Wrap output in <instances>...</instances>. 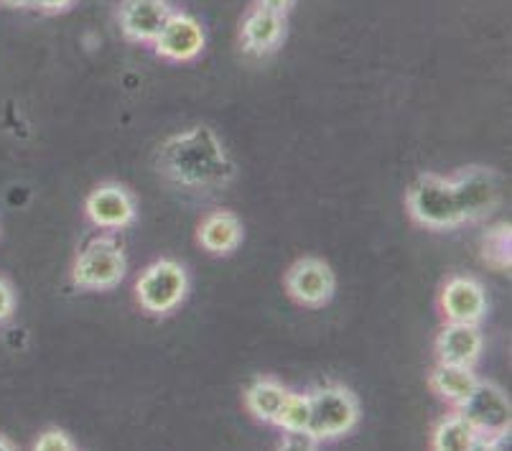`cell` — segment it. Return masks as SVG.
<instances>
[{
    "label": "cell",
    "instance_id": "14",
    "mask_svg": "<svg viewBox=\"0 0 512 451\" xmlns=\"http://www.w3.org/2000/svg\"><path fill=\"white\" fill-rule=\"evenodd\" d=\"M283 34H286V21L281 13L258 6L242 21V49L255 57H265L281 46Z\"/></svg>",
    "mask_w": 512,
    "mask_h": 451
},
{
    "label": "cell",
    "instance_id": "20",
    "mask_svg": "<svg viewBox=\"0 0 512 451\" xmlns=\"http://www.w3.org/2000/svg\"><path fill=\"white\" fill-rule=\"evenodd\" d=\"M482 243L484 260L495 263V268H510V225H497L487 230Z\"/></svg>",
    "mask_w": 512,
    "mask_h": 451
},
{
    "label": "cell",
    "instance_id": "27",
    "mask_svg": "<svg viewBox=\"0 0 512 451\" xmlns=\"http://www.w3.org/2000/svg\"><path fill=\"white\" fill-rule=\"evenodd\" d=\"M11 449H16V446H13L6 436H0V451H11Z\"/></svg>",
    "mask_w": 512,
    "mask_h": 451
},
{
    "label": "cell",
    "instance_id": "19",
    "mask_svg": "<svg viewBox=\"0 0 512 451\" xmlns=\"http://www.w3.org/2000/svg\"><path fill=\"white\" fill-rule=\"evenodd\" d=\"M276 426L281 431H311V395L288 393L276 418Z\"/></svg>",
    "mask_w": 512,
    "mask_h": 451
},
{
    "label": "cell",
    "instance_id": "18",
    "mask_svg": "<svg viewBox=\"0 0 512 451\" xmlns=\"http://www.w3.org/2000/svg\"><path fill=\"white\" fill-rule=\"evenodd\" d=\"M286 395L288 390L283 383H278V380L273 378H260L255 380L248 388V393H245V406H248V411L253 413L258 421L276 423L278 413H281L283 408V401H286Z\"/></svg>",
    "mask_w": 512,
    "mask_h": 451
},
{
    "label": "cell",
    "instance_id": "10",
    "mask_svg": "<svg viewBox=\"0 0 512 451\" xmlns=\"http://www.w3.org/2000/svg\"><path fill=\"white\" fill-rule=\"evenodd\" d=\"M171 13L169 0H123L118 11L120 31L136 44H153Z\"/></svg>",
    "mask_w": 512,
    "mask_h": 451
},
{
    "label": "cell",
    "instance_id": "26",
    "mask_svg": "<svg viewBox=\"0 0 512 451\" xmlns=\"http://www.w3.org/2000/svg\"><path fill=\"white\" fill-rule=\"evenodd\" d=\"M8 8H31V0H0Z\"/></svg>",
    "mask_w": 512,
    "mask_h": 451
},
{
    "label": "cell",
    "instance_id": "4",
    "mask_svg": "<svg viewBox=\"0 0 512 451\" xmlns=\"http://www.w3.org/2000/svg\"><path fill=\"white\" fill-rule=\"evenodd\" d=\"M189 294V276L186 268L176 260H156L141 273L136 283V299L143 311L156 316L171 314L179 309Z\"/></svg>",
    "mask_w": 512,
    "mask_h": 451
},
{
    "label": "cell",
    "instance_id": "3",
    "mask_svg": "<svg viewBox=\"0 0 512 451\" xmlns=\"http://www.w3.org/2000/svg\"><path fill=\"white\" fill-rule=\"evenodd\" d=\"M128 271L123 248L113 237L100 235L85 245V250L77 255L72 268L74 286L87 288V291H110L118 286Z\"/></svg>",
    "mask_w": 512,
    "mask_h": 451
},
{
    "label": "cell",
    "instance_id": "24",
    "mask_svg": "<svg viewBox=\"0 0 512 451\" xmlns=\"http://www.w3.org/2000/svg\"><path fill=\"white\" fill-rule=\"evenodd\" d=\"M74 6V0H31V8L41 13H62Z\"/></svg>",
    "mask_w": 512,
    "mask_h": 451
},
{
    "label": "cell",
    "instance_id": "21",
    "mask_svg": "<svg viewBox=\"0 0 512 451\" xmlns=\"http://www.w3.org/2000/svg\"><path fill=\"white\" fill-rule=\"evenodd\" d=\"M36 449L39 451H72L74 449V441L69 439L64 431H57L51 429L46 431V434H41L39 439H36Z\"/></svg>",
    "mask_w": 512,
    "mask_h": 451
},
{
    "label": "cell",
    "instance_id": "25",
    "mask_svg": "<svg viewBox=\"0 0 512 451\" xmlns=\"http://www.w3.org/2000/svg\"><path fill=\"white\" fill-rule=\"evenodd\" d=\"M260 8H268V11L273 13H281V16H286L288 11H291L293 0H258Z\"/></svg>",
    "mask_w": 512,
    "mask_h": 451
},
{
    "label": "cell",
    "instance_id": "1",
    "mask_svg": "<svg viewBox=\"0 0 512 451\" xmlns=\"http://www.w3.org/2000/svg\"><path fill=\"white\" fill-rule=\"evenodd\" d=\"M161 176L189 192H217L235 179V164L209 125L176 133L156 153Z\"/></svg>",
    "mask_w": 512,
    "mask_h": 451
},
{
    "label": "cell",
    "instance_id": "23",
    "mask_svg": "<svg viewBox=\"0 0 512 451\" xmlns=\"http://www.w3.org/2000/svg\"><path fill=\"white\" fill-rule=\"evenodd\" d=\"M16 311V294H13L11 283L6 278H0V324L8 322Z\"/></svg>",
    "mask_w": 512,
    "mask_h": 451
},
{
    "label": "cell",
    "instance_id": "15",
    "mask_svg": "<svg viewBox=\"0 0 512 451\" xmlns=\"http://www.w3.org/2000/svg\"><path fill=\"white\" fill-rule=\"evenodd\" d=\"M199 245L212 255H227L240 245L242 240V225L237 220L235 212L230 209H217L212 215H207L199 225Z\"/></svg>",
    "mask_w": 512,
    "mask_h": 451
},
{
    "label": "cell",
    "instance_id": "6",
    "mask_svg": "<svg viewBox=\"0 0 512 451\" xmlns=\"http://www.w3.org/2000/svg\"><path fill=\"white\" fill-rule=\"evenodd\" d=\"M311 395V434L324 441L342 439L360 421L357 398L342 385H324Z\"/></svg>",
    "mask_w": 512,
    "mask_h": 451
},
{
    "label": "cell",
    "instance_id": "12",
    "mask_svg": "<svg viewBox=\"0 0 512 451\" xmlns=\"http://www.w3.org/2000/svg\"><path fill=\"white\" fill-rule=\"evenodd\" d=\"M441 311L449 322L479 324L487 316V294L474 278L456 276L441 291Z\"/></svg>",
    "mask_w": 512,
    "mask_h": 451
},
{
    "label": "cell",
    "instance_id": "11",
    "mask_svg": "<svg viewBox=\"0 0 512 451\" xmlns=\"http://www.w3.org/2000/svg\"><path fill=\"white\" fill-rule=\"evenodd\" d=\"M85 212L100 230H125L136 220V199L120 184H102L87 197Z\"/></svg>",
    "mask_w": 512,
    "mask_h": 451
},
{
    "label": "cell",
    "instance_id": "16",
    "mask_svg": "<svg viewBox=\"0 0 512 451\" xmlns=\"http://www.w3.org/2000/svg\"><path fill=\"white\" fill-rule=\"evenodd\" d=\"M479 378L472 373V367L464 365H449V362H439L434 373H431V388L444 398V401L462 406L467 401L472 390L477 388Z\"/></svg>",
    "mask_w": 512,
    "mask_h": 451
},
{
    "label": "cell",
    "instance_id": "7",
    "mask_svg": "<svg viewBox=\"0 0 512 451\" xmlns=\"http://www.w3.org/2000/svg\"><path fill=\"white\" fill-rule=\"evenodd\" d=\"M456 199L462 207L464 222H479L490 215L500 202V181L492 169L484 166H469L459 174L451 176Z\"/></svg>",
    "mask_w": 512,
    "mask_h": 451
},
{
    "label": "cell",
    "instance_id": "8",
    "mask_svg": "<svg viewBox=\"0 0 512 451\" xmlns=\"http://www.w3.org/2000/svg\"><path fill=\"white\" fill-rule=\"evenodd\" d=\"M334 273L324 260L301 258L288 268L286 291L304 306H324L334 296Z\"/></svg>",
    "mask_w": 512,
    "mask_h": 451
},
{
    "label": "cell",
    "instance_id": "13",
    "mask_svg": "<svg viewBox=\"0 0 512 451\" xmlns=\"http://www.w3.org/2000/svg\"><path fill=\"white\" fill-rule=\"evenodd\" d=\"M484 337L479 332V324H464V322H449L436 337V355L439 362H449V365H464L472 367L482 357Z\"/></svg>",
    "mask_w": 512,
    "mask_h": 451
},
{
    "label": "cell",
    "instance_id": "5",
    "mask_svg": "<svg viewBox=\"0 0 512 451\" xmlns=\"http://www.w3.org/2000/svg\"><path fill=\"white\" fill-rule=\"evenodd\" d=\"M456 408L479 434V446H500L510 434V401L497 385L479 380L472 395Z\"/></svg>",
    "mask_w": 512,
    "mask_h": 451
},
{
    "label": "cell",
    "instance_id": "2",
    "mask_svg": "<svg viewBox=\"0 0 512 451\" xmlns=\"http://www.w3.org/2000/svg\"><path fill=\"white\" fill-rule=\"evenodd\" d=\"M408 212L428 230H456L464 225L462 207L456 199L451 176L423 174L408 192Z\"/></svg>",
    "mask_w": 512,
    "mask_h": 451
},
{
    "label": "cell",
    "instance_id": "22",
    "mask_svg": "<svg viewBox=\"0 0 512 451\" xmlns=\"http://www.w3.org/2000/svg\"><path fill=\"white\" fill-rule=\"evenodd\" d=\"M283 449H316L319 439L311 431H283Z\"/></svg>",
    "mask_w": 512,
    "mask_h": 451
},
{
    "label": "cell",
    "instance_id": "9",
    "mask_svg": "<svg viewBox=\"0 0 512 451\" xmlns=\"http://www.w3.org/2000/svg\"><path fill=\"white\" fill-rule=\"evenodd\" d=\"M158 57L171 59V62H192L204 51V31L199 21L189 13L174 11L161 29V34L153 41Z\"/></svg>",
    "mask_w": 512,
    "mask_h": 451
},
{
    "label": "cell",
    "instance_id": "17",
    "mask_svg": "<svg viewBox=\"0 0 512 451\" xmlns=\"http://www.w3.org/2000/svg\"><path fill=\"white\" fill-rule=\"evenodd\" d=\"M431 446L436 451H472L479 449V434L474 431L472 423L456 411L441 418L439 426L434 429V436H431Z\"/></svg>",
    "mask_w": 512,
    "mask_h": 451
}]
</instances>
